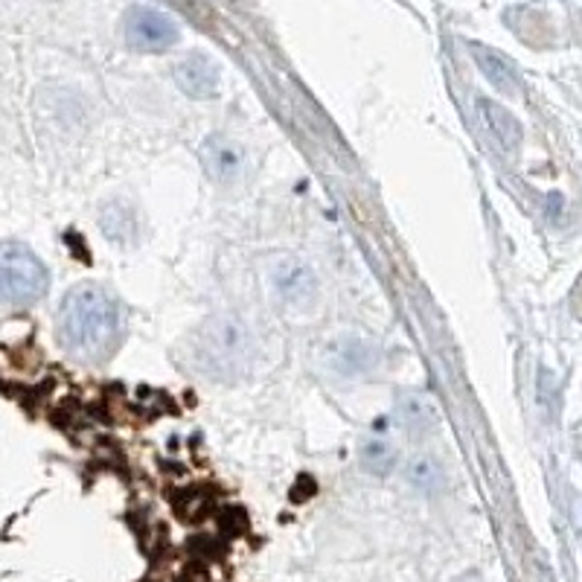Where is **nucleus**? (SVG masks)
Masks as SVG:
<instances>
[{"label": "nucleus", "instance_id": "1", "mask_svg": "<svg viewBox=\"0 0 582 582\" xmlns=\"http://www.w3.org/2000/svg\"><path fill=\"white\" fill-rule=\"evenodd\" d=\"M59 341L79 361H105L123 341V309L100 283H79L59 309Z\"/></svg>", "mask_w": 582, "mask_h": 582}, {"label": "nucleus", "instance_id": "13", "mask_svg": "<svg viewBox=\"0 0 582 582\" xmlns=\"http://www.w3.org/2000/svg\"><path fill=\"white\" fill-rule=\"evenodd\" d=\"M365 463L370 466L376 474L388 472L390 466H394V446H390V442H385V440L370 442V446L365 449Z\"/></svg>", "mask_w": 582, "mask_h": 582}, {"label": "nucleus", "instance_id": "6", "mask_svg": "<svg viewBox=\"0 0 582 582\" xmlns=\"http://www.w3.org/2000/svg\"><path fill=\"white\" fill-rule=\"evenodd\" d=\"M376 349L358 338V335H341L335 338L329 347L324 349V361L326 367L335 372V376H344V379H353V376H361V372L370 370L376 365Z\"/></svg>", "mask_w": 582, "mask_h": 582}, {"label": "nucleus", "instance_id": "5", "mask_svg": "<svg viewBox=\"0 0 582 582\" xmlns=\"http://www.w3.org/2000/svg\"><path fill=\"white\" fill-rule=\"evenodd\" d=\"M272 286L277 292V297L288 306H312L318 297V277L312 272L309 265L295 256H286L274 263L272 268Z\"/></svg>", "mask_w": 582, "mask_h": 582}, {"label": "nucleus", "instance_id": "7", "mask_svg": "<svg viewBox=\"0 0 582 582\" xmlns=\"http://www.w3.org/2000/svg\"><path fill=\"white\" fill-rule=\"evenodd\" d=\"M175 82L193 100H213L222 85V70L204 53H190L175 64Z\"/></svg>", "mask_w": 582, "mask_h": 582}, {"label": "nucleus", "instance_id": "2", "mask_svg": "<svg viewBox=\"0 0 582 582\" xmlns=\"http://www.w3.org/2000/svg\"><path fill=\"white\" fill-rule=\"evenodd\" d=\"M254 335L248 326L236 318H225V315L207 320L195 338L198 367L218 381L242 376L254 361Z\"/></svg>", "mask_w": 582, "mask_h": 582}, {"label": "nucleus", "instance_id": "9", "mask_svg": "<svg viewBox=\"0 0 582 582\" xmlns=\"http://www.w3.org/2000/svg\"><path fill=\"white\" fill-rule=\"evenodd\" d=\"M474 109H478L483 129H487L489 137L496 140L498 146L507 149V152H515V149H519L521 125L504 105H498L496 100H487V96H478Z\"/></svg>", "mask_w": 582, "mask_h": 582}, {"label": "nucleus", "instance_id": "11", "mask_svg": "<svg viewBox=\"0 0 582 582\" xmlns=\"http://www.w3.org/2000/svg\"><path fill=\"white\" fill-rule=\"evenodd\" d=\"M399 419L413 435L431 431L435 428V405L428 402L426 396H405L399 402Z\"/></svg>", "mask_w": 582, "mask_h": 582}, {"label": "nucleus", "instance_id": "10", "mask_svg": "<svg viewBox=\"0 0 582 582\" xmlns=\"http://www.w3.org/2000/svg\"><path fill=\"white\" fill-rule=\"evenodd\" d=\"M472 59L474 64L481 68L483 76L498 88V91L504 93H519V73L507 62L504 55L496 53V50H489V47L472 44Z\"/></svg>", "mask_w": 582, "mask_h": 582}, {"label": "nucleus", "instance_id": "4", "mask_svg": "<svg viewBox=\"0 0 582 582\" xmlns=\"http://www.w3.org/2000/svg\"><path fill=\"white\" fill-rule=\"evenodd\" d=\"M125 44L137 53H163L178 44L181 30L166 12L152 7H132L123 21Z\"/></svg>", "mask_w": 582, "mask_h": 582}, {"label": "nucleus", "instance_id": "8", "mask_svg": "<svg viewBox=\"0 0 582 582\" xmlns=\"http://www.w3.org/2000/svg\"><path fill=\"white\" fill-rule=\"evenodd\" d=\"M202 161L207 166V175L216 184H233L245 172V152L239 143L227 137H207L202 146Z\"/></svg>", "mask_w": 582, "mask_h": 582}, {"label": "nucleus", "instance_id": "12", "mask_svg": "<svg viewBox=\"0 0 582 582\" xmlns=\"http://www.w3.org/2000/svg\"><path fill=\"white\" fill-rule=\"evenodd\" d=\"M408 481H411L413 487H422V489L437 487V483L442 481L440 463H437L435 458H426V455L411 460V466H408Z\"/></svg>", "mask_w": 582, "mask_h": 582}, {"label": "nucleus", "instance_id": "3", "mask_svg": "<svg viewBox=\"0 0 582 582\" xmlns=\"http://www.w3.org/2000/svg\"><path fill=\"white\" fill-rule=\"evenodd\" d=\"M50 274L23 242H0V306L27 309L47 295Z\"/></svg>", "mask_w": 582, "mask_h": 582}]
</instances>
